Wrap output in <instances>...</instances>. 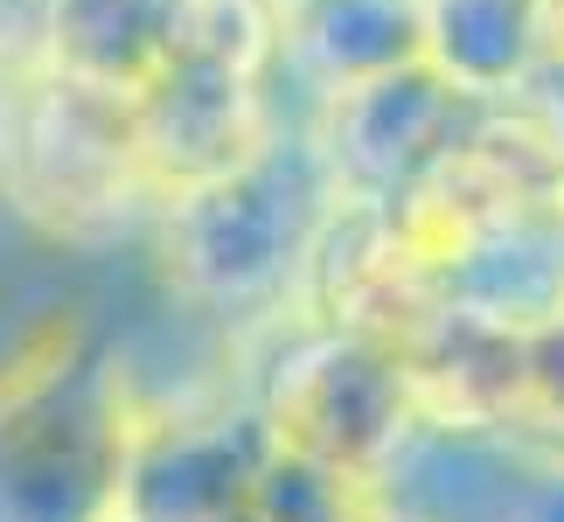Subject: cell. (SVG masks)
I'll list each match as a JSON object with an SVG mask.
<instances>
[{"instance_id":"obj_9","label":"cell","mask_w":564,"mask_h":522,"mask_svg":"<svg viewBox=\"0 0 564 522\" xmlns=\"http://www.w3.org/2000/svg\"><path fill=\"white\" fill-rule=\"evenodd\" d=\"M398 362L411 377L419 425H432V432H516L523 328H509L495 314H474L460 300H440L398 341Z\"/></svg>"},{"instance_id":"obj_18","label":"cell","mask_w":564,"mask_h":522,"mask_svg":"<svg viewBox=\"0 0 564 522\" xmlns=\"http://www.w3.org/2000/svg\"><path fill=\"white\" fill-rule=\"evenodd\" d=\"M119 522H140V515H119Z\"/></svg>"},{"instance_id":"obj_1","label":"cell","mask_w":564,"mask_h":522,"mask_svg":"<svg viewBox=\"0 0 564 522\" xmlns=\"http://www.w3.org/2000/svg\"><path fill=\"white\" fill-rule=\"evenodd\" d=\"M147 418L133 356L77 307L21 328L0 356V522H119Z\"/></svg>"},{"instance_id":"obj_5","label":"cell","mask_w":564,"mask_h":522,"mask_svg":"<svg viewBox=\"0 0 564 522\" xmlns=\"http://www.w3.org/2000/svg\"><path fill=\"white\" fill-rule=\"evenodd\" d=\"M272 432L258 418L251 390L224 404H161L147 418L126 515L140 522H237L258 502L272 467Z\"/></svg>"},{"instance_id":"obj_3","label":"cell","mask_w":564,"mask_h":522,"mask_svg":"<svg viewBox=\"0 0 564 522\" xmlns=\"http://www.w3.org/2000/svg\"><path fill=\"white\" fill-rule=\"evenodd\" d=\"M0 209L56 251H112L147 237L161 188L140 154L133 105L70 84L50 63L21 70L0 133Z\"/></svg>"},{"instance_id":"obj_14","label":"cell","mask_w":564,"mask_h":522,"mask_svg":"<svg viewBox=\"0 0 564 522\" xmlns=\"http://www.w3.org/2000/svg\"><path fill=\"white\" fill-rule=\"evenodd\" d=\"M516 439L564 453V307L523 328V398H516Z\"/></svg>"},{"instance_id":"obj_15","label":"cell","mask_w":564,"mask_h":522,"mask_svg":"<svg viewBox=\"0 0 564 522\" xmlns=\"http://www.w3.org/2000/svg\"><path fill=\"white\" fill-rule=\"evenodd\" d=\"M551 244H557V272H564V195L551 203Z\"/></svg>"},{"instance_id":"obj_12","label":"cell","mask_w":564,"mask_h":522,"mask_svg":"<svg viewBox=\"0 0 564 522\" xmlns=\"http://www.w3.org/2000/svg\"><path fill=\"white\" fill-rule=\"evenodd\" d=\"M425 63L474 105L536 91V0H425Z\"/></svg>"},{"instance_id":"obj_10","label":"cell","mask_w":564,"mask_h":522,"mask_svg":"<svg viewBox=\"0 0 564 522\" xmlns=\"http://www.w3.org/2000/svg\"><path fill=\"white\" fill-rule=\"evenodd\" d=\"M182 56V0H42V63L140 105Z\"/></svg>"},{"instance_id":"obj_17","label":"cell","mask_w":564,"mask_h":522,"mask_svg":"<svg viewBox=\"0 0 564 522\" xmlns=\"http://www.w3.org/2000/svg\"><path fill=\"white\" fill-rule=\"evenodd\" d=\"M383 522H419V515H398V509H390V515H383Z\"/></svg>"},{"instance_id":"obj_8","label":"cell","mask_w":564,"mask_h":522,"mask_svg":"<svg viewBox=\"0 0 564 522\" xmlns=\"http://www.w3.org/2000/svg\"><path fill=\"white\" fill-rule=\"evenodd\" d=\"M440 300H446V279L404 244V230L390 224L383 203H341L307 265L300 314L321 320V328H349L398 348Z\"/></svg>"},{"instance_id":"obj_13","label":"cell","mask_w":564,"mask_h":522,"mask_svg":"<svg viewBox=\"0 0 564 522\" xmlns=\"http://www.w3.org/2000/svg\"><path fill=\"white\" fill-rule=\"evenodd\" d=\"M383 515L390 502L377 481L293 460V453H272L265 481H258V522H383Z\"/></svg>"},{"instance_id":"obj_6","label":"cell","mask_w":564,"mask_h":522,"mask_svg":"<svg viewBox=\"0 0 564 522\" xmlns=\"http://www.w3.org/2000/svg\"><path fill=\"white\" fill-rule=\"evenodd\" d=\"M467 112H474V98L453 91L432 63H411V70H390V77L356 84V91L307 105L314 140H321V154H328L349 203H390V195H404L440 161V146L460 133Z\"/></svg>"},{"instance_id":"obj_7","label":"cell","mask_w":564,"mask_h":522,"mask_svg":"<svg viewBox=\"0 0 564 522\" xmlns=\"http://www.w3.org/2000/svg\"><path fill=\"white\" fill-rule=\"evenodd\" d=\"M293 91L286 84H258L230 70H203V63H175L154 91L133 105L140 119V154L161 188V209L175 195L224 182L230 167H245L258 146L279 133Z\"/></svg>"},{"instance_id":"obj_11","label":"cell","mask_w":564,"mask_h":522,"mask_svg":"<svg viewBox=\"0 0 564 522\" xmlns=\"http://www.w3.org/2000/svg\"><path fill=\"white\" fill-rule=\"evenodd\" d=\"M425 63V0H286V91L300 105Z\"/></svg>"},{"instance_id":"obj_2","label":"cell","mask_w":564,"mask_h":522,"mask_svg":"<svg viewBox=\"0 0 564 522\" xmlns=\"http://www.w3.org/2000/svg\"><path fill=\"white\" fill-rule=\"evenodd\" d=\"M341 203L349 195L321 154L307 105L293 98L279 133L224 182L175 195L154 216L147 244H154L161 286L182 307L230 320V328H272V320L300 314L307 265Z\"/></svg>"},{"instance_id":"obj_4","label":"cell","mask_w":564,"mask_h":522,"mask_svg":"<svg viewBox=\"0 0 564 522\" xmlns=\"http://www.w3.org/2000/svg\"><path fill=\"white\" fill-rule=\"evenodd\" d=\"M272 328L279 341L251 383V404L272 446L383 488L398 453L419 432V404H411L398 348L349 328H321L307 314H286Z\"/></svg>"},{"instance_id":"obj_16","label":"cell","mask_w":564,"mask_h":522,"mask_svg":"<svg viewBox=\"0 0 564 522\" xmlns=\"http://www.w3.org/2000/svg\"><path fill=\"white\" fill-rule=\"evenodd\" d=\"M8 84H14V70H0V133H8Z\"/></svg>"}]
</instances>
